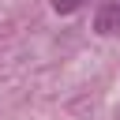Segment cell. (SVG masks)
Here are the masks:
<instances>
[{
	"label": "cell",
	"mask_w": 120,
	"mask_h": 120,
	"mask_svg": "<svg viewBox=\"0 0 120 120\" xmlns=\"http://www.w3.org/2000/svg\"><path fill=\"white\" fill-rule=\"evenodd\" d=\"M94 30H98V34H120V0H109V4L98 8Z\"/></svg>",
	"instance_id": "cell-1"
},
{
	"label": "cell",
	"mask_w": 120,
	"mask_h": 120,
	"mask_svg": "<svg viewBox=\"0 0 120 120\" xmlns=\"http://www.w3.org/2000/svg\"><path fill=\"white\" fill-rule=\"evenodd\" d=\"M79 0H56V11H75Z\"/></svg>",
	"instance_id": "cell-2"
}]
</instances>
